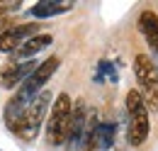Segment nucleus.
Segmentation results:
<instances>
[{
	"instance_id": "obj_8",
	"label": "nucleus",
	"mask_w": 158,
	"mask_h": 151,
	"mask_svg": "<svg viewBox=\"0 0 158 151\" xmlns=\"http://www.w3.org/2000/svg\"><path fill=\"white\" fill-rule=\"evenodd\" d=\"M51 41H54L51 34H34V37H29L24 44H20L12 51V61H29L34 54H39L41 49H46Z\"/></svg>"
},
{
	"instance_id": "obj_2",
	"label": "nucleus",
	"mask_w": 158,
	"mask_h": 151,
	"mask_svg": "<svg viewBox=\"0 0 158 151\" xmlns=\"http://www.w3.org/2000/svg\"><path fill=\"white\" fill-rule=\"evenodd\" d=\"M71 110H73V102H71L68 93H59L54 105H51V114L46 119V141L51 146L66 144L68 124H71Z\"/></svg>"
},
{
	"instance_id": "obj_9",
	"label": "nucleus",
	"mask_w": 158,
	"mask_h": 151,
	"mask_svg": "<svg viewBox=\"0 0 158 151\" xmlns=\"http://www.w3.org/2000/svg\"><path fill=\"white\" fill-rule=\"evenodd\" d=\"M139 29H141V34L146 37L151 51L158 54V15H153L151 10H143V12L139 15Z\"/></svg>"
},
{
	"instance_id": "obj_5",
	"label": "nucleus",
	"mask_w": 158,
	"mask_h": 151,
	"mask_svg": "<svg viewBox=\"0 0 158 151\" xmlns=\"http://www.w3.org/2000/svg\"><path fill=\"white\" fill-rule=\"evenodd\" d=\"M37 66L39 63L34 58H29V61H7L0 68V88H7V90L10 88H20L22 83L34 73Z\"/></svg>"
},
{
	"instance_id": "obj_10",
	"label": "nucleus",
	"mask_w": 158,
	"mask_h": 151,
	"mask_svg": "<svg viewBox=\"0 0 158 151\" xmlns=\"http://www.w3.org/2000/svg\"><path fill=\"white\" fill-rule=\"evenodd\" d=\"M73 7V2H54V0H44V2H37L29 12L34 17H54V15H61V12H68Z\"/></svg>"
},
{
	"instance_id": "obj_3",
	"label": "nucleus",
	"mask_w": 158,
	"mask_h": 151,
	"mask_svg": "<svg viewBox=\"0 0 158 151\" xmlns=\"http://www.w3.org/2000/svg\"><path fill=\"white\" fill-rule=\"evenodd\" d=\"M127 110H129V127H127V141L131 146H141L148 136L151 122H148V107L143 105L139 90L127 93Z\"/></svg>"
},
{
	"instance_id": "obj_12",
	"label": "nucleus",
	"mask_w": 158,
	"mask_h": 151,
	"mask_svg": "<svg viewBox=\"0 0 158 151\" xmlns=\"http://www.w3.org/2000/svg\"><path fill=\"white\" fill-rule=\"evenodd\" d=\"M22 2H0V22L5 19V15L10 12V10H17Z\"/></svg>"
},
{
	"instance_id": "obj_7",
	"label": "nucleus",
	"mask_w": 158,
	"mask_h": 151,
	"mask_svg": "<svg viewBox=\"0 0 158 151\" xmlns=\"http://www.w3.org/2000/svg\"><path fill=\"white\" fill-rule=\"evenodd\" d=\"M85 122H88V105H85V100H76V105H73V110H71L68 136H66V141L71 144V149H76L78 144H83Z\"/></svg>"
},
{
	"instance_id": "obj_4",
	"label": "nucleus",
	"mask_w": 158,
	"mask_h": 151,
	"mask_svg": "<svg viewBox=\"0 0 158 151\" xmlns=\"http://www.w3.org/2000/svg\"><path fill=\"white\" fill-rule=\"evenodd\" d=\"M134 73L139 80V95L143 100L146 107H151L153 112L158 110V68L146 54H136L134 58Z\"/></svg>"
},
{
	"instance_id": "obj_1",
	"label": "nucleus",
	"mask_w": 158,
	"mask_h": 151,
	"mask_svg": "<svg viewBox=\"0 0 158 151\" xmlns=\"http://www.w3.org/2000/svg\"><path fill=\"white\" fill-rule=\"evenodd\" d=\"M49 102H51V93H49V90H41V93L24 107V112L17 117V122H15L10 129L17 134L20 139H24V141L37 139V134H39V129H41V122H44V117H46Z\"/></svg>"
},
{
	"instance_id": "obj_6",
	"label": "nucleus",
	"mask_w": 158,
	"mask_h": 151,
	"mask_svg": "<svg viewBox=\"0 0 158 151\" xmlns=\"http://www.w3.org/2000/svg\"><path fill=\"white\" fill-rule=\"evenodd\" d=\"M37 34V24H15V27H7L2 34H0V51L5 54H12L20 44H24L29 37Z\"/></svg>"
},
{
	"instance_id": "obj_11",
	"label": "nucleus",
	"mask_w": 158,
	"mask_h": 151,
	"mask_svg": "<svg viewBox=\"0 0 158 151\" xmlns=\"http://www.w3.org/2000/svg\"><path fill=\"white\" fill-rule=\"evenodd\" d=\"M114 139V124L112 122H100V149H110Z\"/></svg>"
}]
</instances>
